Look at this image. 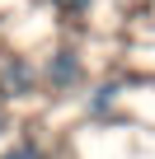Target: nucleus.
<instances>
[{
	"instance_id": "f03ea898",
	"label": "nucleus",
	"mask_w": 155,
	"mask_h": 159,
	"mask_svg": "<svg viewBox=\"0 0 155 159\" xmlns=\"http://www.w3.org/2000/svg\"><path fill=\"white\" fill-rule=\"evenodd\" d=\"M33 89V70L24 66V61H10L5 70H0V94H14V98H24Z\"/></svg>"
},
{
	"instance_id": "7ed1b4c3",
	"label": "nucleus",
	"mask_w": 155,
	"mask_h": 159,
	"mask_svg": "<svg viewBox=\"0 0 155 159\" xmlns=\"http://www.w3.org/2000/svg\"><path fill=\"white\" fill-rule=\"evenodd\" d=\"M5 159H42V150H38L33 140H19L14 150H5Z\"/></svg>"
},
{
	"instance_id": "f257e3e1",
	"label": "nucleus",
	"mask_w": 155,
	"mask_h": 159,
	"mask_svg": "<svg viewBox=\"0 0 155 159\" xmlns=\"http://www.w3.org/2000/svg\"><path fill=\"white\" fill-rule=\"evenodd\" d=\"M47 80H52V89H70L75 80H80V56L75 52H56L47 61Z\"/></svg>"
},
{
	"instance_id": "20e7f679",
	"label": "nucleus",
	"mask_w": 155,
	"mask_h": 159,
	"mask_svg": "<svg viewBox=\"0 0 155 159\" xmlns=\"http://www.w3.org/2000/svg\"><path fill=\"white\" fill-rule=\"evenodd\" d=\"M113 98H118V84H104V89L94 94V103H90V108H94V112H104V108H108Z\"/></svg>"
},
{
	"instance_id": "39448f33",
	"label": "nucleus",
	"mask_w": 155,
	"mask_h": 159,
	"mask_svg": "<svg viewBox=\"0 0 155 159\" xmlns=\"http://www.w3.org/2000/svg\"><path fill=\"white\" fill-rule=\"evenodd\" d=\"M56 10H66V14H80V10H90V0H52Z\"/></svg>"
}]
</instances>
